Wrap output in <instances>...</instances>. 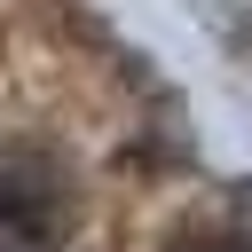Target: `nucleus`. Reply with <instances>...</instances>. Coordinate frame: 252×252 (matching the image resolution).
I'll return each instance as SVG.
<instances>
[{"label": "nucleus", "instance_id": "1", "mask_svg": "<svg viewBox=\"0 0 252 252\" xmlns=\"http://www.w3.org/2000/svg\"><path fill=\"white\" fill-rule=\"evenodd\" d=\"M71 236V181L47 150L0 142V252H55Z\"/></svg>", "mask_w": 252, "mask_h": 252}, {"label": "nucleus", "instance_id": "2", "mask_svg": "<svg viewBox=\"0 0 252 252\" xmlns=\"http://www.w3.org/2000/svg\"><path fill=\"white\" fill-rule=\"evenodd\" d=\"M173 252H252V228H197V236H181Z\"/></svg>", "mask_w": 252, "mask_h": 252}]
</instances>
